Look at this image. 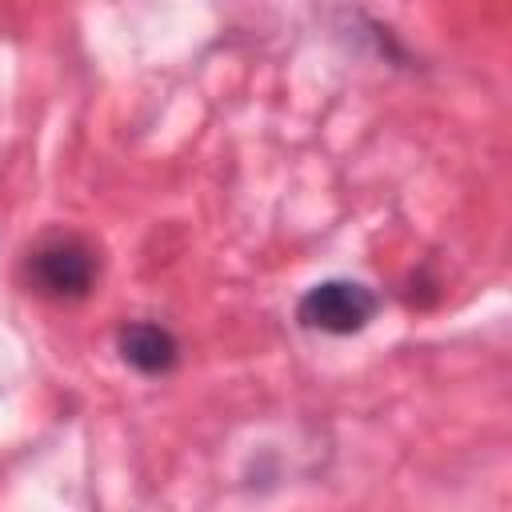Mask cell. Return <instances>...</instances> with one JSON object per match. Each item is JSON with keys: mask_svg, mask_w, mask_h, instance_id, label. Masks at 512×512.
Instances as JSON below:
<instances>
[{"mask_svg": "<svg viewBox=\"0 0 512 512\" xmlns=\"http://www.w3.org/2000/svg\"><path fill=\"white\" fill-rule=\"evenodd\" d=\"M100 280V256L80 236H52L28 256V284L48 300H84Z\"/></svg>", "mask_w": 512, "mask_h": 512, "instance_id": "7a4b0ae2", "label": "cell"}, {"mask_svg": "<svg viewBox=\"0 0 512 512\" xmlns=\"http://www.w3.org/2000/svg\"><path fill=\"white\" fill-rule=\"evenodd\" d=\"M376 312H380V296L368 284L344 276L320 280L296 300V320L308 332H324V336H356L376 320Z\"/></svg>", "mask_w": 512, "mask_h": 512, "instance_id": "6da1fadb", "label": "cell"}, {"mask_svg": "<svg viewBox=\"0 0 512 512\" xmlns=\"http://www.w3.org/2000/svg\"><path fill=\"white\" fill-rule=\"evenodd\" d=\"M116 348H120V360L136 368L140 376H164L180 360V340L164 324H152V320L124 324L116 336Z\"/></svg>", "mask_w": 512, "mask_h": 512, "instance_id": "3957f363", "label": "cell"}]
</instances>
